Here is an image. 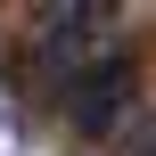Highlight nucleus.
Masks as SVG:
<instances>
[{
	"label": "nucleus",
	"instance_id": "obj_1",
	"mask_svg": "<svg viewBox=\"0 0 156 156\" xmlns=\"http://www.w3.org/2000/svg\"><path fill=\"white\" fill-rule=\"evenodd\" d=\"M132 107V58L123 49H99L74 82H66V123L74 132H115Z\"/></svg>",
	"mask_w": 156,
	"mask_h": 156
}]
</instances>
